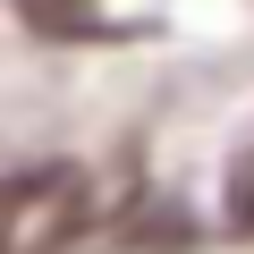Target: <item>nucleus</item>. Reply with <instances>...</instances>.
<instances>
[{
    "mask_svg": "<svg viewBox=\"0 0 254 254\" xmlns=\"http://www.w3.org/2000/svg\"><path fill=\"white\" fill-rule=\"evenodd\" d=\"M0 229H9L0 237L9 254H43V246L76 237L85 229V178L68 161H26L9 178V195H0Z\"/></svg>",
    "mask_w": 254,
    "mask_h": 254,
    "instance_id": "obj_1",
    "label": "nucleus"
},
{
    "mask_svg": "<svg viewBox=\"0 0 254 254\" xmlns=\"http://www.w3.org/2000/svg\"><path fill=\"white\" fill-rule=\"evenodd\" d=\"M17 17H34V34H51V43H110L119 34L110 17L85 9V0H17Z\"/></svg>",
    "mask_w": 254,
    "mask_h": 254,
    "instance_id": "obj_2",
    "label": "nucleus"
},
{
    "mask_svg": "<svg viewBox=\"0 0 254 254\" xmlns=\"http://www.w3.org/2000/svg\"><path fill=\"white\" fill-rule=\"evenodd\" d=\"M229 229H246L254 237V136L237 144V161H229Z\"/></svg>",
    "mask_w": 254,
    "mask_h": 254,
    "instance_id": "obj_3",
    "label": "nucleus"
}]
</instances>
